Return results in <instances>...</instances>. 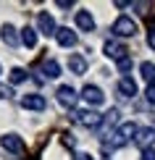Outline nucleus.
I'll list each match as a JSON object with an SVG mask.
<instances>
[{"instance_id":"5701e85b","label":"nucleus","mask_w":155,"mask_h":160,"mask_svg":"<svg viewBox=\"0 0 155 160\" xmlns=\"http://www.w3.org/2000/svg\"><path fill=\"white\" fill-rule=\"evenodd\" d=\"M13 95V87H5V84H0V100H8Z\"/></svg>"},{"instance_id":"0eeeda50","label":"nucleus","mask_w":155,"mask_h":160,"mask_svg":"<svg viewBox=\"0 0 155 160\" xmlns=\"http://www.w3.org/2000/svg\"><path fill=\"white\" fill-rule=\"evenodd\" d=\"M103 52H105V58H111V61H124V58H126V52H129V50H126V45L124 42H118V39H108V42L103 45Z\"/></svg>"},{"instance_id":"f257e3e1","label":"nucleus","mask_w":155,"mask_h":160,"mask_svg":"<svg viewBox=\"0 0 155 160\" xmlns=\"http://www.w3.org/2000/svg\"><path fill=\"white\" fill-rule=\"evenodd\" d=\"M137 131H139V126L134 123V121H124V123H121L118 129L111 134V139H105V142H103V147H105V150H118V147H124V144L134 142Z\"/></svg>"},{"instance_id":"423d86ee","label":"nucleus","mask_w":155,"mask_h":160,"mask_svg":"<svg viewBox=\"0 0 155 160\" xmlns=\"http://www.w3.org/2000/svg\"><path fill=\"white\" fill-rule=\"evenodd\" d=\"M37 32H39V34H45V37H55L58 34L55 18H53L48 11H39V16H37Z\"/></svg>"},{"instance_id":"aec40b11","label":"nucleus","mask_w":155,"mask_h":160,"mask_svg":"<svg viewBox=\"0 0 155 160\" xmlns=\"http://www.w3.org/2000/svg\"><path fill=\"white\" fill-rule=\"evenodd\" d=\"M116 66H118V71H121V74H129V71H132V58H129V55H126V58H124V61H118Z\"/></svg>"},{"instance_id":"6e6552de","label":"nucleus","mask_w":155,"mask_h":160,"mask_svg":"<svg viewBox=\"0 0 155 160\" xmlns=\"http://www.w3.org/2000/svg\"><path fill=\"white\" fill-rule=\"evenodd\" d=\"M55 95H58V102L63 105V108H76V100H79V95H76V89H74V87H69V84H60Z\"/></svg>"},{"instance_id":"dca6fc26","label":"nucleus","mask_w":155,"mask_h":160,"mask_svg":"<svg viewBox=\"0 0 155 160\" xmlns=\"http://www.w3.org/2000/svg\"><path fill=\"white\" fill-rule=\"evenodd\" d=\"M139 74H142V79L147 84H155V63H150V61L139 63Z\"/></svg>"},{"instance_id":"9d476101","label":"nucleus","mask_w":155,"mask_h":160,"mask_svg":"<svg viewBox=\"0 0 155 160\" xmlns=\"http://www.w3.org/2000/svg\"><path fill=\"white\" fill-rule=\"evenodd\" d=\"M134 144L142 147V150L152 147V144H155V129H152V126H139L137 137H134Z\"/></svg>"},{"instance_id":"6ab92c4d","label":"nucleus","mask_w":155,"mask_h":160,"mask_svg":"<svg viewBox=\"0 0 155 160\" xmlns=\"http://www.w3.org/2000/svg\"><path fill=\"white\" fill-rule=\"evenodd\" d=\"M24 79H26V71L24 68H18V66H16V68H11V84H21Z\"/></svg>"},{"instance_id":"c85d7f7f","label":"nucleus","mask_w":155,"mask_h":160,"mask_svg":"<svg viewBox=\"0 0 155 160\" xmlns=\"http://www.w3.org/2000/svg\"><path fill=\"white\" fill-rule=\"evenodd\" d=\"M105 160H111V158H105Z\"/></svg>"},{"instance_id":"f03ea898","label":"nucleus","mask_w":155,"mask_h":160,"mask_svg":"<svg viewBox=\"0 0 155 160\" xmlns=\"http://www.w3.org/2000/svg\"><path fill=\"white\" fill-rule=\"evenodd\" d=\"M74 121L82 123L84 129H100V126L105 123V116L97 113V110H92V108H87V110H76L74 113Z\"/></svg>"},{"instance_id":"cd10ccee","label":"nucleus","mask_w":155,"mask_h":160,"mask_svg":"<svg viewBox=\"0 0 155 160\" xmlns=\"http://www.w3.org/2000/svg\"><path fill=\"white\" fill-rule=\"evenodd\" d=\"M0 74H3V68H0Z\"/></svg>"},{"instance_id":"b1692460","label":"nucleus","mask_w":155,"mask_h":160,"mask_svg":"<svg viewBox=\"0 0 155 160\" xmlns=\"http://www.w3.org/2000/svg\"><path fill=\"white\" fill-rule=\"evenodd\" d=\"M147 45H150L152 52H155V24L150 26V32H147Z\"/></svg>"},{"instance_id":"1a4fd4ad","label":"nucleus","mask_w":155,"mask_h":160,"mask_svg":"<svg viewBox=\"0 0 155 160\" xmlns=\"http://www.w3.org/2000/svg\"><path fill=\"white\" fill-rule=\"evenodd\" d=\"M21 108L24 110H45L48 108V100L39 95V92H29V95L21 97Z\"/></svg>"},{"instance_id":"f3484780","label":"nucleus","mask_w":155,"mask_h":160,"mask_svg":"<svg viewBox=\"0 0 155 160\" xmlns=\"http://www.w3.org/2000/svg\"><path fill=\"white\" fill-rule=\"evenodd\" d=\"M42 71H45V79H58V76H60V63L50 58V61H45Z\"/></svg>"},{"instance_id":"412c9836","label":"nucleus","mask_w":155,"mask_h":160,"mask_svg":"<svg viewBox=\"0 0 155 160\" xmlns=\"http://www.w3.org/2000/svg\"><path fill=\"white\" fill-rule=\"evenodd\" d=\"M113 123H118V110L113 108L111 113H105V126H113ZM121 126V123H118Z\"/></svg>"},{"instance_id":"20e7f679","label":"nucleus","mask_w":155,"mask_h":160,"mask_svg":"<svg viewBox=\"0 0 155 160\" xmlns=\"http://www.w3.org/2000/svg\"><path fill=\"white\" fill-rule=\"evenodd\" d=\"M0 147H3L5 152H11V155H24V150H26L24 147V139L18 134H13V131L0 137Z\"/></svg>"},{"instance_id":"f8f14e48","label":"nucleus","mask_w":155,"mask_h":160,"mask_svg":"<svg viewBox=\"0 0 155 160\" xmlns=\"http://www.w3.org/2000/svg\"><path fill=\"white\" fill-rule=\"evenodd\" d=\"M0 39H3L8 48H16L18 42H21V34L16 32V26H11V24H5V26H0Z\"/></svg>"},{"instance_id":"a878e982","label":"nucleus","mask_w":155,"mask_h":160,"mask_svg":"<svg viewBox=\"0 0 155 160\" xmlns=\"http://www.w3.org/2000/svg\"><path fill=\"white\" fill-rule=\"evenodd\" d=\"M74 160H95L90 152H74Z\"/></svg>"},{"instance_id":"ddd939ff","label":"nucleus","mask_w":155,"mask_h":160,"mask_svg":"<svg viewBox=\"0 0 155 160\" xmlns=\"http://www.w3.org/2000/svg\"><path fill=\"white\" fill-rule=\"evenodd\" d=\"M116 89H118L121 97H137V82H134L132 76H121Z\"/></svg>"},{"instance_id":"a211bd4d","label":"nucleus","mask_w":155,"mask_h":160,"mask_svg":"<svg viewBox=\"0 0 155 160\" xmlns=\"http://www.w3.org/2000/svg\"><path fill=\"white\" fill-rule=\"evenodd\" d=\"M21 42L26 45V48H34V45H37V29L24 26V29H21Z\"/></svg>"},{"instance_id":"4be33fe9","label":"nucleus","mask_w":155,"mask_h":160,"mask_svg":"<svg viewBox=\"0 0 155 160\" xmlns=\"http://www.w3.org/2000/svg\"><path fill=\"white\" fill-rule=\"evenodd\" d=\"M145 97H147V102H150V105H155V84H147Z\"/></svg>"},{"instance_id":"2eb2a0df","label":"nucleus","mask_w":155,"mask_h":160,"mask_svg":"<svg viewBox=\"0 0 155 160\" xmlns=\"http://www.w3.org/2000/svg\"><path fill=\"white\" fill-rule=\"evenodd\" d=\"M76 26L82 32H92L95 29V18H92L90 11H76Z\"/></svg>"},{"instance_id":"393cba45","label":"nucleus","mask_w":155,"mask_h":160,"mask_svg":"<svg viewBox=\"0 0 155 160\" xmlns=\"http://www.w3.org/2000/svg\"><path fill=\"white\" fill-rule=\"evenodd\" d=\"M142 160H155V147H147V150H142Z\"/></svg>"},{"instance_id":"39448f33","label":"nucleus","mask_w":155,"mask_h":160,"mask_svg":"<svg viewBox=\"0 0 155 160\" xmlns=\"http://www.w3.org/2000/svg\"><path fill=\"white\" fill-rule=\"evenodd\" d=\"M82 100L90 108H97V105L105 102V95H103V89H100L97 84H84L82 87Z\"/></svg>"},{"instance_id":"4468645a","label":"nucleus","mask_w":155,"mask_h":160,"mask_svg":"<svg viewBox=\"0 0 155 160\" xmlns=\"http://www.w3.org/2000/svg\"><path fill=\"white\" fill-rule=\"evenodd\" d=\"M69 71H71V74H76V76L87 74V58H84V55H79V52L69 55Z\"/></svg>"},{"instance_id":"9b49d317","label":"nucleus","mask_w":155,"mask_h":160,"mask_svg":"<svg viewBox=\"0 0 155 160\" xmlns=\"http://www.w3.org/2000/svg\"><path fill=\"white\" fill-rule=\"evenodd\" d=\"M55 39H58V45H60V48H76V42H79L76 32H71L69 26H58Z\"/></svg>"},{"instance_id":"7ed1b4c3","label":"nucleus","mask_w":155,"mask_h":160,"mask_svg":"<svg viewBox=\"0 0 155 160\" xmlns=\"http://www.w3.org/2000/svg\"><path fill=\"white\" fill-rule=\"evenodd\" d=\"M111 32L116 37H134V34H137V21H134L132 16H118L116 21H113Z\"/></svg>"},{"instance_id":"bb28decb","label":"nucleus","mask_w":155,"mask_h":160,"mask_svg":"<svg viewBox=\"0 0 155 160\" xmlns=\"http://www.w3.org/2000/svg\"><path fill=\"white\" fill-rule=\"evenodd\" d=\"M58 5H60V8H71L74 3H71V0H58Z\"/></svg>"}]
</instances>
